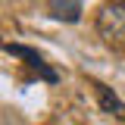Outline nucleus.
I'll return each mask as SVG.
<instances>
[{"label": "nucleus", "instance_id": "nucleus-1", "mask_svg": "<svg viewBox=\"0 0 125 125\" xmlns=\"http://www.w3.org/2000/svg\"><path fill=\"white\" fill-rule=\"evenodd\" d=\"M97 31L106 44L125 47V0L106 3L100 13H97Z\"/></svg>", "mask_w": 125, "mask_h": 125}, {"label": "nucleus", "instance_id": "nucleus-2", "mask_svg": "<svg viewBox=\"0 0 125 125\" xmlns=\"http://www.w3.org/2000/svg\"><path fill=\"white\" fill-rule=\"evenodd\" d=\"M3 53L25 60V66H31V69H34L38 75L44 78V81H56V78H60V75H56V72H53V69L44 62V56H41V53H34L31 47H22V44H6V47H3Z\"/></svg>", "mask_w": 125, "mask_h": 125}, {"label": "nucleus", "instance_id": "nucleus-3", "mask_svg": "<svg viewBox=\"0 0 125 125\" xmlns=\"http://www.w3.org/2000/svg\"><path fill=\"white\" fill-rule=\"evenodd\" d=\"M94 88H97V97H100V106L106 109V113H113L116 119H122V122H125V103L109 91L106 84H94Z\"/></svg>", "mask_w": 125, "mask_h": 125}, {"label": "nucleus", "instance_id": "nucleus-4", "mask_svg": "<svg viewBox=\"0 0 125 125\" xmlns=\"http://www.w3.org/2000/svg\"><path fill=\"white\" fill-rule=\"evenodd\" d=\"M53 16L62 19V22H78L81 3H78V0H53Z\"/></svg>", "mask_w": 125, "mask_h": 125}]
</instances>
